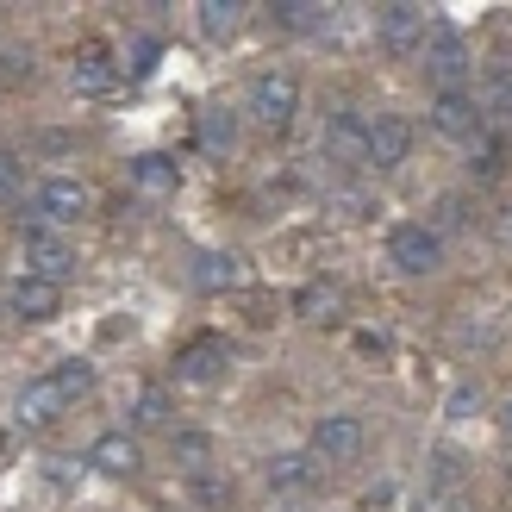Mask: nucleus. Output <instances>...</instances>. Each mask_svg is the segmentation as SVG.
Wrapping results in <instances>:
<instances>
[{
    "mask_svg": "<svg viewBox=\"0 0 512 512\" xmlns=\"http://www.w3.org/2000/svg\"><path fill=\"white\" fill-rule=\"evenodd\" d=\"M325 132H331L325 144H331V150H338V157H350V163H356V157H363V138H369V125H363V119H356V113H344V107H338V113H331V125H325Z\"/></svg>",
    "mask_w": 512,
    "mask_h": 512,
    "instance_id": "obj_19",
    "label": "nucleus"
},
{
    "mask_svg": "<svg viewBox=\"0 0 512 512\" xmlns=\"http://www.w3.org/2000/svg\"><path fill=\"white\" fill-rule=\"evenodd\" d=\"M238 19H244V13L232 7V0H207V7H194V25H200L207 38H232Z\"/></svg>",
    "mask_w": 512,
    "mask_h": 512,
    "instance_id": "obj_24",
    "label": "nucleus"
},
{
    "mask_svg": "<svg viewBox=\"0 0 512 512\" xmlns=\"http://www.w3.org/2000/svg\"><path fill=\"white\" fill-rule=\"evenodd\" d=\"M294 113H300V82H294V75H281V69H263L250 82V119L269 125V132H288Z\"/></svg>",
    "mask_w": 512,
    "mask_h": 512,
    "instance_id": "obj_2",
    "label": "nucleus"
},
{
    "mask_svg": "<svg viewBox=\"0 0 512 512\" xmlns=\"http://www.w3.org/2000/svg\"><path fill=\"white\" fill-rule=\"evenodd\" d=\"M69 82L82 88V94L119 88L125 69H119V57H113V44H107V38H82V44H75V50H69Z\"/></svg>",
    "mask_w": 512,
    "mask_h": 512,
    "instance_id": "obj_3",
    "label": "nucleus"
},
{
    "mask_svg": "<svg viewBox=\"0 0 512 512\" xmlns=\"http://www.w3.org/2000/svg\"><path fill=\"white\" fill-rule=\"evenodd\" d=\"M438 225H469V207L463 200H438Z\"/></svg>",
    "mask_w": 512,
    "mask_h": 512,
    "instance_id": "obj_30",
    "label": "nucleus"
},
{
    "mask_svg": "<svg viewBox=\"0 0 512 512\" xmlns=\"http://www.w3.org/2000/svg\"><path fill=\"white\" fill-rule=\"evenodd\" d=\"M363 157L381 163V169H400L406 157H413V125H406L400 113H381L369 125V138H363Z\"/></svg>",
    "mask_w": 512,
    "mask_h": 512,
    "instance_id": "obj_7",
    "label": "nucleus"
},
{
    "mask_svg": "<svg viewBox=\"0 0 512 512\" xmlns=\"http://www.w3.org/2000/svg\"><path fill=\"white\" fill-rule=\"evenodd\" d=\"M175 456L194 469V463H207V438H194V431H175Z\"/></svg>",
    "mask_w": 512,
    "mask_h": 512,
    "instance_id": "obj_28",
    "label": "nucleus"
},
{
    "mask_svg": "<svg viewBox=\"0 0 512 512\" xmlns=\"http://www.w3.org/2000/svg\"><path fill=\"white\" fill-rule=\"evenodd\" d=\"M169 419H175L169 394H163V388H138V400H132V425H138V431H157V425H169Z\"/></svg>",
    "mask_w": 512,
    "mask_h": 512,
    "instance_id": "obj_22",
    "label": "nucleus"
},
{
    "mask_svg": "<svg viewBox=\"0 0 512 512\" xmlns=\"http://www.w3.org/2000/svg\"><path fill=\"white\" fill-rule=\"evenodd\" d=\"M132 175H138L144 194H175V188H182V175H175V163L163 157V150H144V157L132 163Z\"/></svg>",
    "mask_w": 512,
    "mask_h": 512,
    "instance_id": "obj_18",
    "label": "nucleus"
},
{
    "mask_svg": "<svg viewBox=\"0 0 512 512\" xmlns=\"http://www.w3.org/2000/svg\"><path fill=\"white\" fill-rule=\"evenodd\" d=\"M63 406H69V400H63L57 388H50V375H44V381H32V388L19 394V425L44 431V425H57V419H63Z\"/></svg>",
    "mask_w": 512,
    "mask_h": 512,
    "instance_id": "obj_14",
    "label": "nucleus"
},
{
    "mask_svg": "<svg viewBox=\"0 0 512 512\" xmlns=\"http://www.w3.org/2000/svg\"><path fill=\"white\" fill-rule=\"evenodd\" d=\"M69 269H75V250H69L63 232H25V275L32 281H50V288H57Z\"/></svg>",
    "mask_w": 512,
    "mask_h": 512,
    "instance_id": "obj_5",
    "label": "nucleus"
},
{
    "mask_svg": "<svg viewBox=\"0 0 512 512\" xmlns=\"http://www.w3.org/2000/svg\"><path fill=\"white\" fill-rule=\"evenodd\" d=\"M188 494H194L200 506H225V488H219V475H200V469H194V475H188Z\"/></svg>",
    "mask_w": 512,
    "mask_h": 512,
    "instance_id": "obj_27",
    "label": "nucleus"
},
{
    "mask_svg": "<svg viewBox=\"0 0 512 512\" xmlns=\"http://www.w3.org/2000/svg\"><path fill=\"white\" fill-rule=\"evenodd\" d=\"M194 281H200V288H244L250 269H244V256H232V250H200L194 256Z\"/></svg>",
    "mask_w": 512,
    "mask_h": 512,
    "instance_id": "obj_13",
    "label": "nucleus"
},
{
    "mask_svg": "<svg viewBox=\"0 0 512 512\" xmlns=\"http://www.w3.org/2000/svg\"><path fill=\"white\" fill-rule=\"evenodd\" d=\"M431 132H438L444 144H475L481 138V113H475V100L456 88V94H438L431 100Z\"/></svg>",
    "mask_w": 512,
    "mask_h": 512,
    "instance_id": "obj_6",
    "label": "nucleus"
},
{
    "mask_svg": "<svg viewBox=\"0 0 512 512\" xmlns=\"http://www.w3.org/2000/svg\"><path fill=\"white\" fill-rule=\"evenodd\" d=\"M300 319H313V325H331V319H338V294H331L325 288V281H313V288H300Z\"/></svg>",
    "mask_w": 512,
    "mask_h": 512,
    "instance_id": "obj_25",
    "label": "nucleus"
},
{
    "mask_svg": "<svg viewBox=\"0 0 512 512\" xmlns=\"http://www.w3.org/2000/svg\"><path fill=\"white\" fill-rule=\"evenodd\" d=\"M19 182H25V175H19V157H13V150H0V200H13Z\"/></svg>",
    "mask_w": 512,
    "mask_h": 512,
    "instance_id": "obj_29",
    "label": "nucleus"
},
{
    "mask_svg": "<svg viewBox=\"0 0 512 512\" xmlns=\"http://www.w3.org/2000/svg\"><path fill=\"white\" fill-rule=\"evenodd\" d=\"M225 369H232V350L219 338H200L175 356V381H188V388H213V381H225Z\"/></svg>",
    "mask_w": 512,
    "mask_h": 512,
    "instance_id": "obj_8",
    "label": "nucleus"
},
{
    "mask_svg": "<svg viewBox=\"0 0 512 512\" xmlns=\"http://www.w3.org/2000/svg\"><path fill=\"white\" fill-rule=\"evenodd\" d=\"M232 125H238V119H232V113H225V107H207V113H200V125H194V138H200V144H207V150H213V157H225V150H232V138H238V132H232Z\"/></svg>",
    "mask_w": 512,
    "mask_h": 512,
    "instance_id": "obj_21",
    "label": "nucleus"
},
{
    "mask_svg": "<svg viewBox=\"0 0 512 512\" xmlns=\"http://www.w3.org/2000/svg\"><path fill=\"white\" fill-rule=\"evenodd\" d=\"M7 306H13L25 325H44L50 313H57V288H50V281H32V275H25V281H13Z\"/></svg>",
    "mask_w": 512,
    "mask_h": 512,
    "instance_id": "obj_15",
    "label": "nucleus"
},
{
    "mask_svg": "<svg viewBox=\"0 0 512 512\" xmlns=\"http://www.w3.org/2000/svg\"><path fill=\"white\" fill-rule=\"evenodd\" d=\"M88 463H94L100 475H119V481H132V475L144 469V450H138V438H132V431H107V438H94Z\"/></svg>",
    "mask_w": 512,
    "mask_h": 512,
    "instance_id": "obj_12",
    "label": "nucleus"
},
{
    "mask_svg": "<svg viewBox=\"0 0 512 512\" xmlns=\"http://www.w3.org/2000/svg\"><path fill=\"white\" fill-rule=\"evenodd\" d=\"M269 19H275V25H288V32H319V25L331 19V7H313V0H275Z\"/></svg>",
    "mask_w": 512,
    "mask_h": 512,
    "instance_id": "obj_20",
    "label": "nucleus"
},
{
    "mask_svg": "<svg viewBox=\"0 0 512 512\" xmlns=\"http://www.w3.org/2000/svg\"><path fill=\"white\" fill-rule=\"evenodd\" d=\"M313 456H325V463H356V456H363V419H356V413H331V419H319V431H313Z\"/></svg>",
    "mask_w": 512,
    "mask_h": 512,
    "instance_id": "obj_9",
    "label": "nucleus"
},
{
    "mask_svg": "<svg viewBox=\"0 0 512 512\" xmlns=\"http://www.w3.org/2000/svg\"><path fill=\"white\" fill-rule=\"evenodd\" d=\"M50 388H57L63 400H82V394L94 388V363H82V356H69V363H57V369H50Z\"/></svg>",
    "mask_w": 512,
    "mask_h": 512,
    "instance_id": "obj_23",
    "label": "nucleus"
},
{
    "mask_svg": "<svg viewBox=\"0 0 512 512\" xmlns=\"http://www.w3.org/2000/svg\"><path fill=\"white\" fill-rule=\"evenodd\" d=\"M475 406H481V394H475V388H463V394H456V400H450V413H456V419H463V413H475Z\"/></svg>",
    "mask_w": 512,
    "mask_h": 512,
    "instance_id": "obj_31",
    "label": "nucleus"
},
{
    "mask_svg": "<svg viewBox=\"0 0 512 512\" xmlns=\"http://www.w3.org/2000/svg\"><path fill=\"white\" fill-rule=\"evenodd\" d=\"M494 225H500V232H494V238H500V244L512 250V200H506V207H500V219H494Z\"/></svg>",
    "mask_w": 512,
    "mask_h": 512,
    "instance_id": "obj_32",
    "label": "nucleus"
},
{
    "mask_svg": "<svg viewBox=\"0 0 512 512\" xmlns=\"http://www.w3.org/2000/svg\"><path fill=\"white\" fill-rule=\"evenodd\" d=\"M88 188L82 182H69V175H50V182L38 188V213L50 219V232H57V225H75V219H88Z\"/></svg>",
    "mask_w": 512,
    "mask_h": 512,
    "instance_id": "obj_11",
    "label": "nucleus"
},
{
    "mask_svg": "<svg viewBox=\"0 0 512 512\" xmlns=\"http://www.w3.org/2000/svg\"><path fill=\"white\" fill-rule=\"evenodd\" d=\"M500 425H506V431H512V400H506V413H500Z\"/></svg>",
    "mask_w": 512,
    "mask_h": 512,
    "instance_id": "obj_33",
    "label": "nucleus"
},
{
    "mask_svg": "<svg viewBox=\"0 0 512 512\" xmlns=\"http://www.w3.org/2000/svg\"><path fill=\"white\" fill-rule=\"evenodd\" d=\"M313 481H319V456H275V463H269V488L275 494H294V488H313Z\"/></svg>",
    "mask_w": 512,
    "mask_h": 512,
    "instance_id": "obj_16",
    "label": "nucleus"
},
{
    "mask_svg": "<svg viewBox=\"0 0 512 512\" xmlns=\"http://www.w3.org/2000/svg\"><path fill=\"white\" fill-rule=\"evenodd\" d=\"M463 488V463L456 456H431V481H425V512H444Z\"/></svg>",
    "mask_w": 512,
    "mask_h": 512,
    "instance_id": "obj_17",
    "label": "nucleus"
},
{
    "mask_svg": "<svg viewBox=\"0 0 512 512\" xmlns=\"http://www.w3.org/2000/svg\"><path fill=\"white\" fill-rule=\"evenodd\" d=\"M388 263L400 275H431L444 263V244H438L431 225H400V232H388Z\"/></svg>",
    "mask_w": 512,
    "mask_h": 512,
    "instance_id": "obj_4",
    "label": "nucleus"
},
{
    "mask_svg": "<svg viewBox=\"0 0 512 512\" xmlns=\"http://www.w3.org/2000/svg\"><path fill=\"white\" fill-rule=\"evenodd\" d=\"M419 63H425L431 82H438V94H456V82L469 75V44H463V32H456V25H425Z\"/></svg>",
    "mask_w": 512,
    "mask_h": 512,
    "instance_id": "obj_1",
    "label": "nucleus"
},
{
    "mask_svg": "<svg viewBox=\"0 0 512 512\" xmlns=\"http://www.w3.org/2000/svg\"><path fill=\"white\" fill-rule=\"evenodd\" d=\"M157 57H163V44L144 32V38L132 44V63H125V82H138V75H150V69H157Z\"/></svg>",
    "mask_w": 512,
    "mask_h": 512,
    "instance_id": "obj_26",
    "label": "nucleus"
},
{
    "mask_svg": "<svg viewBox=\"0 0 512 512\" xmlns=\"http://www.w3.org/2000/svg\"><path fill=\"white\" fill-rule=\"evenodd\" d=\"M375 25H381V44L406 57V50L425 44V25H431V19H425V7H413V0H388V7L375 13Z\"/></svg>",
    "mask_w": 512,
    "mask_h": 512,
    "instance_id": "obj_10",
    "label": "nucleus"
}]
</instances>
